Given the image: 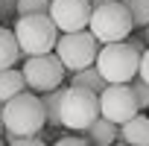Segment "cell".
I'll return each mask as SVG.
<instances>
[{
    "mask_svg": "<svg viewBox=\"0 0 149 146\" xmlns=\"http://www.w3.org/2000/svg\"><path fill=\"white\" fill-rule=\"evenodd\" d=\"M88 29L100 44H117V41H126L132 35L134 24L123 6V0H94Z\"/></svg>",
    "mask_w": 149,
    "mask_h": 146,
    "instance_id": "cell-2",
    "label": "cell"
},
{
    "mask_svg": "<svg viewBox=\"0 0 149 146\" xmlns=\"http://www.w3.org/2000/svg\"><path fill=\"white\" fill-rule=\"evenodd\" d=\"M15 38H18V47H21V56H47L56 50V41H58V29L56 24L50 21V15H26V18H18V24L12 26Z\"/></svg>",
    "mask_w": 149,
    "mask_h": 146,
    "instance_id": "cell-4",
    "label": "cell"
},
{
    "mask_svg": "<svg viewBox=\"0 0 149 146\" xmlns=\"http://www.w3.org/2000/svg\"><path fill=\"white\" fill-rule=\"evenodd\" d=\"M9 146H47L41 137H15Z\"/></svg>",
    "mask_w": 149,
    "mask_h": 146,
    "instance_id": "cell-20",
    "label": "cell"
},
{
    "mask_svg": "<svg viewBox=\"0 0 149 146\" xmlns=\"http://www.w3.org/2000/svg\"><path fill=\"white\" fill-rule=\"evenodd\" d=\"M70 85H76V88H88V91H94V94H102L108 85H105V79L100 76V70L91 64V67H85V70H76L70 76Z\"/></svg>",
    "mask_w": 149,
    "mask_h": 146,
    "instance_id": "cell-14",
    "label": "cell"
},
{
    "mask_svg": "<svg viewBox=\"0 0 149 146\" xmlns=\"http://www.w3.org/2000/svg\"><path fill=\"white\" fill-rule=\"evenodd\" d=\"M21 73H24L26 88H32V91H38V94H47V91L61 88L67 70H64V64L58 61L56 53H47V56H29V58L24 61Z\"/></svg>",
    "mask_w": 149,
    "mask_h": 146,
    "instance_id": "cell-7",
    "label": "cell"
},
{
    "mask_svg": "<svg viewBox=\"0 0 149 146\" xmlns=\"http://www.w3.org/2000/svg\"><path fill=\"white\" fill-rule=\"evenodd\" d=\"M53 146H91V143L82 140V137H61V140H56Z\"/></svg>",
    "mask_w": 149,
    "mask_h": 146,
    "instance_id": "cell-21",
    "label": "cell"
},
{
    "mask_svg": "<svg viewBox=\"0 0 149 146\" xmlns=\"http://www.w3.org/2000/svg\"><path fill=\"white\" fill-rule=\"evenodd\" d=\"M47 117H44V105L41 97L35 94H18L15 99L3 102V131L15 140V137H38V131L44 129Z\"/></svg>",
    "mask_w": 149,
    "mask_h": 146,
    "instance_id": "cell-1",
    "label": "cell"
},
{
    "mask_svg": "<svg viewBox=\"0 0 149 146\" xmlns=\"http://www.w3.org/2000/svg\"><path fill=\"white\" fill-rule=\"evenodd\" d=\"M85 131H88V143H91V146H111V143H114V137L120 134V129H117L114 123L102 120V117H97Z\"/></svg>",
    "mask_w": 149,
    "mask_h": 146,
    "instance_id": "cell-13",
    "label": "cell"
},
{
    "mask_svg": "<svg viewBox=\"0 0 149 146\" xmlns=\"http://www.w3.org/2000/svg\"><path fill=\"white\" fill-rule=\"evenodd\" d=\"M123 6L134 26H140V29L149 26V0H123Z\"/></svg>",
    "mask_w": 149,
    "mask_h": 146,
    "instance_id": "cell-16",
    "label": "cell"
},
{
    "mask_svg": "<svg viewBox=\"0 0 149 146\" xmlns=\"http://www.w3.org/2000/svg\"><path fill=\"white\" fill-rule=\"evenodd\" d=\"M24 88H26V82H24V73L18 67L0 70V102L15 99L18 94H24Z\"/></svg>",
    "mask_w": 149,
    "mask_h": 146,
    "instance_id": "cell-12",
    "label": "cell"
},
{
    "mask_svg": "<svg viewBox=\"0 0 149 146\" xmlns=\"http://www.w3.org/2000/svg\"><path fill=\"white\" fill-rule=\"evenodd\" d=\"M120 146H129V143H126V140H123V143H120Z\"/></svg>",
    "mask_w": 149,
    "mask_h": 146,
    "instance_id": "cell-25",
    "label": "cell"
},
{
    "mask_svg": "<svg viewBox=\"0 0 149 146\" xmlns=\"http://www.w3.org/2000/svg\"><path fill=\"white\" fill-rule=\"evenodd\" d=\"M137 76H140V79L149 85V47L140 53V67H137Z\"/></svg>",
    "mask_w": 149,
    "mask_h": 146,
    "instance_id": "cell-19",
    "label": "cell"
},
{
    "mask_svg": "<svg viewBox=\"0 0 149 146\" xmlns=\"http://www.w3.org/2000/svg\"><path fill=\"white\" fill-rule=\"evenodd\" d=\"M129 85H132V94H134V99H137V108H149V85H146L140 76H134Z\"/></svg>",
    "mask_w": 149,
    "mask_h": 146,
    "instance_id": "cell-18",
    "label": "cell"
},
{
    "mask_svg": "<svg viewBox=\"0 0 149 146\" xmlns=\"http://www.w3.org/2000/svg\"><path fill=\"white\" fill-rule=\"evenodd\" d=\"M21 61V47H18V38L12 29L0 26V70H9Z\"/></svg>",
    "mask_w": 149,
    "mask_h": 146,
    "instance_id": "cell-11",
    "label": "cell"
},
{
    "mask_svg": "<svg viewBox=\"0 0 149 146\" xmlns=\"http://www.w3.org/2000/svg\"><path fill=\"white\" fill-rule=\"evenodd\" d=\"M97 117H100V94H94L88 88H76V85L64 88L61 108H58L61 126H67L73 131H85Z\"/></svg>",
    "mask_w": 149,
    "mask_h": 146,
    "instance_id": "cell-5",
    "label": "cell"
},
{
    "mask_svg": "<svg viewBox=\"0 0 149 146\" xmlns=\"http://www.w3.org/2000/svg\"><path fill=\"white\" fill-rule=\"evenodd\" d=\"M120 140H126L129 146H149V117L134 114L129 123L120 126Z\"/></svg>",
    "mask_w": 149,
    "mask_h": 146,
    "instance_id": "cell-10",
    "label": "cell"
},
{
    "mask_svg": "<svg viewBox=\"0 0 149 146\" xmlns=\"http://www.w3.org/2000/svg\"><path fill=\"white\" fill-rule=\"evenodd\" d=\"M47 15L61 35L82 32L91 24V0H50Z\"/></svg>",
    "mask_w": 149,
    "mask_h": 146,
    "instance_id": "cell-9",
    "label": "cell"
},
{
    "mask_svg": "<svg viewBox=\"0 0 149 146\" xmlns=\"http://www.w3.org/2000/svg\"><path fill=\"white\" fill-rule=\"evenodd\" d=\"M0 134H3V102H0Z\"/></svg>",
    "mask_w": 149,
    "mask_h": 146,
    "instance_id": "cell-23",
    "label": "cell"
},
{
    "mask_svg": "<svg viewBox=\"0 0 149 146\" xmlns=\"http://www.w3.org/2000/svg\"><path fill=\"white\" fill-rule=\"evenodd\" d=\"M146 41H149V26H146Z\"/></svg>",
    "mask_w": 149,
    "mask_h": 146,
    "instance_id": "cell-24",
    "label": "cell"
},
{
    "mask_svg": "<svg viewBox=\"0 0 149 146\" xmlns=\"http://www.w3.org/2000/svg\"><path fill=\"white\" fill-rule=\"evenodd\" d=\"M15 12V0H0V18H6Z\"/></svg>",
    "mask_w": 149,
    "mask_h": 146,
    "instance_id": "cell-22",
    "label": "cell"
},
{
    "mask_svg": "<svg viewBox=\"0 0 149 146\" xmlns=\"http://www.w3.org/2000/svg\"><path fill=\"white\" fill-rule=\"evenodd\" d=\"M134 114H140V108H137V99L132 94V85H108L100 94V117L102 120L123 126Z\"/></svg>",
    "mask_w": 149,
    "mask_h": 146,
    "instance_id": "cell-8",
    "label": "cell"
},
{
    "mask_svg": "<svg viewBox=\"0 0 149 146\" xmlns=\"http://www.w3.org/2000/svg\"><path fill=\"white\" fill-rule=\"evenodd\" d=\"M58 61L64 64V70L76 73V70H85L97 61V53H100V41L91 35V29H82V32H67V35H58L56 41V50Z\"/></svg>",
    "mask_w": 149,
    "mask_h": 146,
    "instance_id": "cell-6",
    "label": "cell"
},
{
    "mask_svg": "<svg viewBox=\"0 0 149 146\" xmlns=\"http://www.w3.org/2000/svg\"><path fill=\"white\" fill-rule=\"evenodd\" d=\"M61 97H64V85L56 88V91H47L41 97V105H44V117L50 126H61L58 123V108H61Z\"/></svg>",
    "mask_w": 149,
    "mask_h": 146,
    "instance_id": "cell-15",
    "label": "cell"
},
{
    "mask_svg": "<svg viewBox=\"0 0 149 146\" xmlns=\"http://www.w3.org/2000/svg\"><path fill=\"white\" fill-rule=\"evenodd\" d=\"M94 67L100 70V76L105 79V85H129L137 76L140 67V50L132 47L129 41H117V44H102L97 53Z\"/></svg>",
    "mask_w": 149,
    "mask_h": 146,
    "instance_id": "cell-3",
    "label": "cell"
},
{
    "mask_svg": "<svg viewBox=\"0 0 149 146\" xmlns=\"http://www.w3.org/2000/svg\"><path fill=\"white\" fill-rule=\"evenodd\" d=\"M50 12V0H15V15L26 18V15H47Z\"/></svg>",
    "mask_w": 149,
    "mask_h": 146,
    "instance_id": "cell-17",
    "label": "cell"
}]
</instances>
